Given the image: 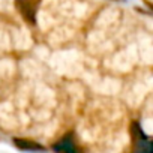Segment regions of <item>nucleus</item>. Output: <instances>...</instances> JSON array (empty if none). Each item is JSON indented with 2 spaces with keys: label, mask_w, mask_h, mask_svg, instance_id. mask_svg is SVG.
Wrapping results in <instances>:
<instances>
[{
  "label": "nucleus",
  "mask_w": 153,
  "mask_h": 153,
  "mask_svg": "<svg viewBox=\"0 0 153 153\" xmlns=\"http://www.w3.org/2000/svg\"><path fill=\"white\" fill-rule=\"evenodd\" d=\"M14 143L18 149L26 150V152H44V147L38 144L36 141L26 140V138H14Z\"/></svg>",
  "instance_id": "obj_4"
},
{
  "label": "nucleus",
  "mask_w": 153,
  "mask_h": 153,
  "mask_svg": "<svg viewBox=\"0 0 153 153\" xmlns=\"http://www.w3.org/2000/svg\"><path fill=\"white\" fill-rule=\"evenodd\" d=\"M132 135L135 140V152L134 153H152V143L144 135V132L138 123L132 125Z\"/></svg>",
  "instance_id": "obj_2"
},
{
  "label": "nucleus",
  "mask_w": 153,
  "mask_h": 153,
  "mask_svg": "<svg viewBox=\"0 0 153 153\" xmlns=\"http://www.w3.org/2000/svg\"><path fill=\"white\" fill-rule=\"evenodd\" d=\"M53 150L56 153H81L80 149H78V146L75 144L72 135H66L60 141H57L53 146Z\"/></svg>",
  "instance_id": "obj_3"
},
{
  "label": "nucleus",
  "mask_w": 153,
  "mask_h": 153,
  "mask_svg": "<svg viewBox=\"0 0 153 153\" xmlns=\"http://www.w3.org/2000/svg\"><path fill=\"white\" fill-rule=\"evenodd\" d=\"M15 5L29 24L36 23V9L39 5V0H15Z\"/></svg>",
  "instance_id": "obj_1"
}]
</instances>
